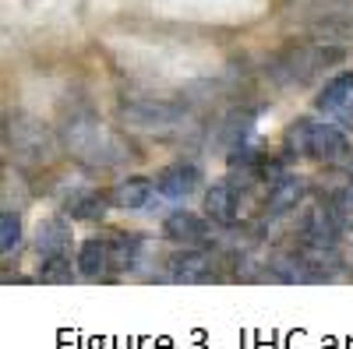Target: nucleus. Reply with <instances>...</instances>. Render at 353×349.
I'll return each instance as SVG.
<instances>
[{
	"instance_id": "9d476101",
	"label": "nucleus",
	"mask_w": 353,
	"mask_h": 349,
	"mask_svg": "<svg viewBox=\"0 0 353 349\" xmlns=\"http://www.w3.org/2000/svg\"><path fill=\"white\" fill-rule=\"evenodd\" d=\"M198 184H201V169L194 162H173L156 177V191L166 201H184L188 194L198 191Z\"/></svg>"
},
{
	"instance_id": "6e6552de",
	"label": "nucleus",
	"mask_w": 353,
	"mask_h": 349,
	"mask_svg": "<svg viewBox=\"0 0 353 349\" xmlns=\"http://www.w3.org/2000/svg\"><path fill=\"white\" fill-rule=\"evenodd\" d=\"M106 194H99L96 187L88 184H74L71 191L61 194V205H64V215L74 219V222H99L106 215Z\"/></svg>"
},
{
	"instance_id": "20e7f679",
	"label": "nucleus",
	"mask_w": 353,
	"mask_h": 349,
	"mask_svg": "<svg viewBox=\"0 0 353 349\" xmlns=\"http://www.w3.org/2000/svg\"><path fill=\"white\" fill-rule=\"evenodd\" d=\"M121 120L134 131H170V127L188 120V109L181 103H170V99L138 96V99H128L121 106Z\"/></svg>"
},
{
	"instance_id": "f8f14e48",
	"label": "nucleus",
	"mask_w": 353,
	"mask_h": 349,
	"mask_svg": "<svg viewBox=\"0 0 353 349\" xmlns=\"http://www.w3.org/2000/svg\"><path fill=\"white\" fill-rule=\"evenodd\" d=\"M269 279L276 282H325V272H318L301 251H283L269 257Z\"/></svg>"
},
{
	"instance_id": "dca6fc26",
	"label": "nucleus",
	"mask_w": 353,
	"mask_h": 349,
	"mask_svg": "<svg viewBox=\"0 0 353 349\" xmlns=\"http://www.w3.org/2000/svg\"><path fill=\"white\" fill-rule=\"evenodd\" d=\"M301 237L304 244H339V229L329 215V205L325 201H318V205H307L301 212Z\"/></svg>"
},
{
	"instance_id": "2eb2a0df",
	"label": "nucleus",
	"mask_w": 353,
	"mask_h": 349,
	"mask_svg": "<svg viewBox=\"0 0 353 349\" xmlns=\"http://www.w3.org/2000/svg\"><path fill=\"white\" fill-rule=\"evenodd\" d=\"M205 215H209L212 222H219V226H233L237 215H241V191L230 180L212 184L209 194H205Z\"/></svg>"
},
{
	"instance_id": "412c9836",
	"label": "nucleus",
	"mask_w": 353,
	"mask_h": 349,
	"mask_svg": "<svg viewBox=\"0 0 353 349\" xmlns=\"http://www.w3.org/2000/svg\"><path fill=\"white\" fill-rule=\"evenodd\" d=\"M74 275H78V265H71L68 254L43 261V268H39V279H43V282H71Z\"/></svg>"
},
{
	"instance_id": "423d86ee",
	"label": "nucleus",
	"mask_w": 353,
	"mask_h": 349,
	"mask_svg": "<svg viewBox=\"0 0 353 349\" xmlns=\"http://www.w3.org/2000/svg\"><path fill=\"white\" fill-rule=\"evenodd\" d=\"M209 215H198L191 209H173L166 219H163V237L173 240V244H191V247H205L209 244Z\"/></svg>"
},
{
	"instance_id": "f3484780",
	"label": "nucleus",
	"mask_w": 353,
	"mask_h": 349,
	"mask_svg": "<svg viewBox=\"0 0 353 349\" xmlns=\"http://www.w3.org/2000/svg\"><path fill=\"white\" fill-rule=\"evenodd\" d=\"M110 251H113V275L134 272L145 257V237H138V233H113Z\"/></svg>"
},
{
	"instance_id": "9b49d317",
	"label": "nucleus",
	"mask_w": 353,
	"mask_h": 349,
	"mask_svg": "<svg viewBox=\"0 0 353 349\" xmlns=\"http://www.w3.org/2000/svg\"><path fill=\"white\" fill-rule=\"evenodd\" d=\"M74 265L81 279H113V251L110 237H92L85 240L74 254Z\"/></svg>"
},
{
	"instance_id": "7ed1b4c3",
	"label": "nucleus",
	"mask_w": 353,
	"mask_h": 349,
	"mask_svg": "<svg viewBox=\"0 0 353 349\" xmlns=\"http://www.w3.org/2000/svg\"><path fill=\"white\" fill-rule=\"evenodd\" d=\"M4 145L8 149H14L18 159L25 162H46L53 152H57V134L36 120V116H28V113H8V120H4Z\"/></svg>"
},
{
	"instance_id": "a211bd4d",
	"label": "nucleus",
	"mask_w": 353,
	"mask_h": 349,
	"mask_svg": "<svg viewBox=\"0 0 353 349\" xmlns=\"http://www.w3.org/2000/svg\"><path fill=\"white\" fill-rule=\"evenodd\" d=\"M350 99H353V71H343L321 85V92L314 96V109L332 113V109H343Z\"/></svg>"
},
{
	"instance_id": "1a4fd4ad",
	"label": "nucleus",
	"mask_w": 353,
	"mask_h": 349,
	"mask_svg": "<svg viewBox=\"0 0 353 349\" xmlns=\"http://www.w3.org/2000/svg\"><path fill=\"white\" fill-rule=\"evenodd\" d=\"M71 247V226L64 215H50L36 226L32 233V251L39 261H50V257H64Z\"/></svg>"
},
{
	"instance_id": "0eeeda50",
	"label": "nucleus",
	"mask_w": 353,
	"mask_h": 349,
	"mask_svg": "<svg viewBox=\"0 0 353 349\" xmlns=\"http://www.w3.org/2000/svg\"><path fill=\"white\" fill-rule=\"evenodd\" d=\"M307 191H311L307 177H301V173H283V177L269 187V194H265V212H269V215L297 212L304 205Z\"/></svg>"
},
{
	"instance_id": "4468645a",
	"label": "nucleus",
	"mask_w": 353,
	"mask_h": 349,
	"mask_svg": "<svg viewBox=\"0 0 353 349\" xmlns=\"http://www.w3.org/2000/svg\"><path fill=\"white\" fill-rule=\"evenodd\" d=\"M346 152H350V141H346L343 127H336V124H318V120H314V131H311V159L336 166V162L346 159Z\"/></svg>"
},
{
	"instance_id": "6ab92c4d",
	"label": "nucleus",
	"mask_w": 353,
	"mask_h": 349,
	"mask_svg": "<svg viewBox=\"0 0 353 349\" xmlns=\"http://www.w3.org/2000/svg\"><path fill=\"white\" fill-rule=\"evenodd\" d=\"M311 131H314V120H307V116H301V120H293L283 134V145L290 156L297 159H311Z\"/></svg>"
},
{
	"instance_id": "4be33fe9",
	"label": "nucleus",
	"mask_w": 353,
	"mask_h": 349,
	"mask_svg": "<svg viewBox=\"0 0 353 349\" xmlns=\"http://www.w3.org/2000/svg\"><path fill=\"white\" fill-rule=\"evenodd\" d=\"M339 124H343L346 131H353V99L343 106V113H339Z\"/></svg>"
},
{
	"instance_id": "39448f33",
	"label": "nucleus",
	"mask_w": 353,
	"mask_h": 349,
	"mask_svg": "<svg viewBox=\"0 0 353 349\" xmlns=\"http://www.w3.org/2000/svg\"><path fill=\"white\" fill-rule=\"evenodd\" d=\"M163 279H170V282H209V279H219V275H216L212 254L205 251V247H191L188 244L184 251H176L166 261Z\"/></svg>"
},
{
	"instance_id": "5701e85b",
	"label": "nucleus",
	"mask_w": 353,
	"mask_h": 349,
	"mask_svg": "<svg viewBox=\"0 0 353 349\" xmlns=\"http://www.w3.org/2000/svg\"><path fill=\"white\" fill-rule=\"evenodd\" d=\"M350 194H353V187H350Z\"/></svg>"
},
{
	"instance_id": "aec40b11",
	"label": "nucleus",
	"mask_w": 353,
	"mask_h": 349,
	"mask_svg": "<svg viewBox=\"0 0 353 349\" xmlns=\"http://www.w3.org/2000/svg\"><path fill=\"white\" fill-rule=\"evenodd\" d=\"M0 251H4V257H11L18 247H21V222H18V212L14 209H4L0 212Z\"/></svg>"
},
{
	"instance_id": "f257e3e1",
	"label": "nucleus",
	"mask_w": 353,
	"mask_h": 349,
	"mask_svg": "<svg viewBox=\"0 0 353 349\" xmlns=\"http://www.w3.org/2000/svg\"><path fill=\"white\" fill-rule=\"evenodd\" d=\"M64 149L88 169H113L131 159V141L92 113H71L61 131Z\"/></svg>"
},
{
	"instance_id": "f03ea898",
	"label": "nucleus",
	"mask_w": 353,
	"mask_h": 349,
	"mask_svg": "<svg viewBox=\"0 0 353 349\" xmlns=\"http://www.w3.org/2000/svg\"><path fill=\"white\" fill-rule=\"evenodd\" d=\"M336 61H343V46H332V43H301V46H290V50H283L276 61L269 64V71H272V78L279 81V85H304V81H311L321 67H329V64H336Z\"/></svg>"
},
{
	"instance_id": "ddd939ff",
	"label": "nucleus",
	"mask_w": 353,
	"mask_h": 349,
	"mask_svg": "<svg viewBox=\"0 0 353 349\" xmlns=\"http://www.w3.org/2000/svg\"><path fill=\"white\" fill-rule=\"evenodd\" d=\"M156 194H159L156 180H149V177H128V180H121L110 191V205L121 209V212H141V209H149V201Z\"/></svg>"
}]
</instances>
